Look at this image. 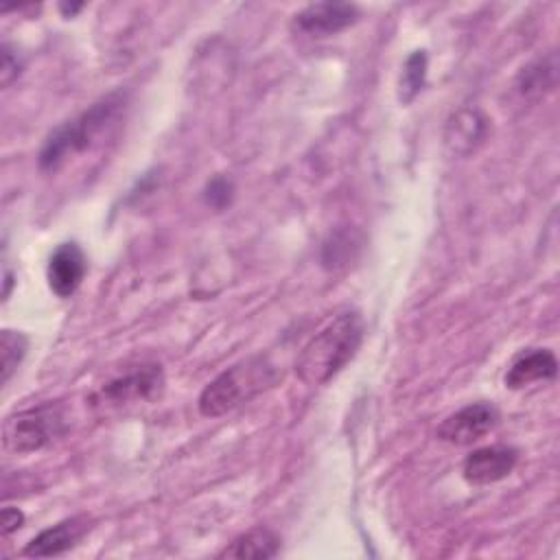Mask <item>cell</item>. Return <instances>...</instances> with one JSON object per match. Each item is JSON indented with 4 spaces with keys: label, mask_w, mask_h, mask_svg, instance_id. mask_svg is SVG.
Here are the masks:
<instances>
[{
    "label": "cell",
    "mask_w": 560,
    "mask_h": 560,
    "mask_svg": "<svg viewBox=\"0 0 560 560\" xmlns=\"http://www.w3.org/2000/svg\"><path fill=\"white\" fill-rule=\"evenodd\" d=\"M363 317L346 311L315 332L295 361V374L306 385L328 383L357 354L363 341Z\"/></svg>",
    "instance_id": "6da1fadb"
},
{
    "label": "cell",
    "mask_w": 560,
    "mask_h": 560,
    "mask_svg": "<svg viewBox=\"0 0 560 560\" xmlns=\"http://www.w3.org/2000/svg\"><path fill=\"white\" fill-rule=\"evenodd\" d=\"M278 381V368L267 357L254 354L212 378L199 394L197 407L201 416L217 418L241 407L243 402H249L254 396L273 387Z\"/></svg>",
    "instance_id": "7a4b0ae2"
},
{
    "label": "cell",
    "mask_w": 560,
    "mask_h": 560,
    "mask_svg": "<svg viewBox=\"0 0 560 560\" xmlns=\"http://www.w3.org/2000/svg\"><path fill=\"white\" fill-rule=\"evenodd\" d=\"M122 105V94H109L94 103L81 116L59 125L44 142L39 151V168L42 171H57L72 153L85 151L116 118Z\"/></svg>",
    "instance_id": "3957f363"
},
{
    "label": "cell",
    "mask_w": 560,
    "mask_h": 560,
    "mask_svg": "<svg viewBox=\"0 0 560 560\" xmlns=\"http://www.w3.org/2000/svg\"><path fill=\"white\" fill-rule=\"evenodd\" d=\"M63 431V413L55 405L24 409L4 420L2 442L13 453H33Z\"/></svg>",
    "instance_id": "277c9868"
},
{
    "label": "cell",
    "mask_w": 560,
    "mask_h": 560,
    "mask_svg": "<svg viewBox=\"0 0 560 560\" xmlns=\"http://www.w3.org/2000/svg\"><path fill=\"white\" fill-rule=\"evenodd\" d=\"M497 422H499V411L494 405L472 402V405H466L459 411L451 413L448 418H444L442 424L438 427L435 435L442 442L468 446V444L481 440L486 433H490Z\"/></svg>",
    "instance_id": "5b68a950"
},
{
    "label": "cell",
    "mask_w": 560,
    "mask_h": 560,
    "mask_svg": "<svg viewBox=\"0 0 560 560\" xmlns=\"http://www.w3.org/2000/svg\"><path fill=\"white\" fill-rule=\"evenodd\" d=\"M164 387V374L158 363H144L136 370L109 381L101 387L98 398L109 405H127L136 400H151Z\"/></svg>",
    "instance_id": "8992f818"
},
{
    "label": "cell",
    "mask_w": 560,
    "mask_h": 560,
    "mask_svg": "<svg viewBox=\"0 0 560 560\" xmlns=\"http://www.w3.org/2000/svg\"><path fill=\"white\" fill-rule=\"evenodd\" d=\"M359 20L357 4L350 2H315L293 15V28L306 35H332Z\"/></svg>",
    "instance_id": "52a82bcc"
},
{
    "label": "cell",
    "mask_w": 560,
    "mask_h": 560,
    "mask_svg": "<svg viewBox=\"0 0 560 560\" xmlns=\"http://www.w3.org/2000/svg\"><path fill=\"white\" fill-rule=\"evenodd\" d=\"M518 462V451L512 446H483L464 459V479L472 486H486L505 479Z\"/></svg>",
    "instance_id": "ba28073f"
},
{
    "label": "cell",
    "mask_w": 560,
    "mask_h": 560,
    "mask_svg": "<svg viewBox=\"0 0 560 560\" xmlns=\"http://www.w3.org/2000/svg\"><path fill=\"white\" fill-rule=\"evenodd\" d=\"M88 260L77 243H61L48 258V287L57 298H70L83 282Z\"/></svg>",
    "instance_id": "9c48e42d"
},
{
    "label": "cell",
    "mask_w": 560,
    "mask_h": 560,
    "mask_svg": "<svg viewBox=\"0 0 560 560\" xmlns=\"http://www.w3.org/2000/svg\"><path fill=\"white\" fill-rule=\"evenodd\" d=\"M88 529H90V521L85 516H72L66 521H59L57 525L39 532L24 547L22 553L28 558H50V556L66 553L85 536Z\"/></svg>",
    "instance_id": "30bf717a"
},
{
    "label": "cell",
    "mask_w": 560,
    "mask_h": 560,
    "mask_svg": "<svg viewBox=\"0 0 560 560\" xmlns=\"http://www.w3.org/2000/svg\"><path fill=\"white\" fill-rule=\"evenodd\" d=\"M558 374V359L547 348H536L521 354L505 372L508 389H523L536 381H551Z\"/></svg>",
    "instance_id": "8fae6325"
},
{
    "label": "cell",
    "mask_w": 560,
    "mask_h": 560,
    "mask_svg": "<svg viewBox=\"0 0 560 560\" xmlns=\"http://www.w3.org/2000/svg\"><path fill=\"white\" fill-rule=\"evenodd\" d=\"M486 136L488 118L479 109H462L448 120L444 142L455 155H468L483 142Z\"/></svg>",
    "instance_id": "7c38bea8"
},
{
    "label": "cell",
    "mask_w": 560,
    "mask_h": 560,
    "mask_svg": "<svg viewBox=\"0 0 560 560\" xmlns=\"http://www.w3.org/2000/svg\"><path fill=\"white\" fill-rule=\"evenodd\" d=\"M280 551V536L269 527H254L241 536H236L221 553L219 558H276Z\"/></svg>",
    "instance_id": "4fadbf2b"
},
{
    "label": "cell",
    "mask_w": 560,
    "mask_h": 560,
    "mask_svg": "<svg viewBox=\"0 0 560 560\" xmlns=\"http://www.w3.org/2000/svg\"><path fill=\"white\" fill-rule=\"evenodd\" d=\"M556 79H558V61H556V55H549L532 61L518 72L516 90L523 98L538 101L540 96H545L556 88Z\"/></svg>",
    "instance_id": "5bb4252c"
},
{
    "label": "cell",
    "mask_w": 560,
    "mask_h": 560,
    "mask_svg": "<svg viewBox=\"0 0 560 560\" xmlns=\"http://www.w3.org/2000/svg\"><path fill=\"white\" fill-rule=\"evenodd\" d=\"M361 245H363V241H361V234L357 230H352V228L337 230L335 234L328 236V241L322 247L324 267L339 269V267L350 265L359 256Z\"/></svg>",
    "instance_id": "9a60e30c"
},
{
    "label": "cell",
    "mask_w": 560,
    "mask_h": 560,
    "mask_svg": "<svg viewBox=\"0 0 560 560\" xmlns=\"http://www.w3.org/2000/svg\"><path fill=\"white\" fill-rule=\"evenodd\" d=\"M427 79V52L424 50H413L405 66H402V74H400V83H398V98L402 103H411Z\"/></svg>",
    "instance_id": "2e32d148"
},
{
    "label": "cell",
    "mask_w": 560,
    "mask_h": 560,
    "mask_svg": "<svg viewBox=\"0 0 560 560\" xmlns=\"http://www.w3.org/2000/svg\"><path fill=\"white\" fill-rule=\"evenodd\" d=\"M26 348H28V339L18 332V330H2L0 332V381L2 385L9 383V378L13 376V372L18 370V365L22 363L24 354H26Z\"/></svg>",
    "instance_id": "e0dca14e"
},
{
    "label": "cell",
    "mask_w": 560,
    "mask_h": 560,
    "mask_svg": "<svg viewBox=\"0 0 560 560\" xmlns=\"http://www.w3.org/2000/svg\"><path fill=\"white\" fill-rule=\"evenodd\" d=\"M232 195H234L232 182H230L228 177H221V175H219V177H214V179L208 182L206 192H203V199H206V203H208L210 208L223 210L225 206H230Z\"/></svg>",
    "instance_id": "ac0fdd59"
},
{
    "label": "cell",
    "mask_w": 560,
    "mask_h": 560,
    "mask_svg": "<svg viewBox=\"0 0 560 560\" xmlns=\"http://www.w3.org/2000/svg\"><path fill=\"white\" fill-rule=\"evenodd\" d=\"M20 70H22V63L18 59V55L11 50L9 44L2 46V63H0V74H2V85L7 88L13 79L20 77Z\"/></svg>",
    "instance_id": "d6986e66"
},
{
    "label": "cell",
    "mask_w": 560,
    "mask_h": 560,
    "mask_svg": "<svg viewBox=\"0 0 560 560\" xmlns=\"http://www.w3.org/2000/svg\"><path fill=\"white\" fill-rule=\"evenodd\" d=\"M22 523H24V514H22L18 508L7 505V508L2 510V516H0V532H2V536L13 534L15 529L22 527Z\"/></svg>",
    "instance_id": "ffe728a7"
},
{
    "label": "cell",
    "mask_w": 560,
    "mask_h": 560,
    "mask_svg": "<svg viewBox=\"0 0 560 560\" xmlns=\"http://www.w3.org/2000/svg\"><path fill=\"white\" fill-rule=\"evenodd\" d=\"M11 287H13V273L9 269H4V291H2L4 300L11 295Z\"/></svg>",
    "instance_id": "44dd1931"
},
{
    "label": "cell",
    "mask_w": 560,
    "mask_h": 560,
    "mask_svg": "<svg viewBox=\"0 0 560 560\" xmlns=\"http://www.w3.org/2000/svg\"><path fill=\"white\" fill-rule=\"evenodd\" d=\"M81 7H83V4H66V2H61V4H59V9L63 11V15H66V18H72Z\"/></svg>",
    "instance_id": "7402d4cb"
}]
</instances>
